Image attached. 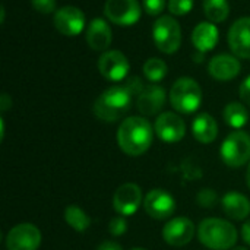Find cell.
I'll use <instances>...</instances> for the list:
<instances>
[{
    "label": "cell",
    "instance_id": "cell-6",
    "mask_svg": "<svg viewBox=\"0 0 250 250\" xmlns=\"http://www.w3.org/2000/svg\"><path fill=\"white\" fill-rule=\"evenodd\" d=\"M221 160L231 168H239L250 161V136L243 130L231 132L220 148Z\"/></svg>",
    "mask_w": 250,
    "mask_h": 250
},
{
    "label": "cell",
    "instance_id": "cell-37",
    "mask_svg": "<svg viewBox=\"0 0 250 250\" xmlns=\"http://www.w3.org/2000/svg\"><path fill=\"white\" fill-rule=\"evenodd\" d=\"M230 250H246L245 248H233V249H230Z\"/></svg>",
    "mask_w": 250,
    "mask_h": 250
},
{
    "label": "cell",
    "instance_id": "cell-7",
    "mask_svg": "<svg viewBox=\"0 0 250 250\" xmlns=\"http://www.w3.org/2000/svg\"><path fill=\"white\" fill-rule=\"evenodd\" d=\"M141 4L138 0H107L104 13L107 19L120 26H132L141 18Z\"/></svg>",
    "mask_w": 250,
    "mask_h": 250
},
{
    "label": "cell",
    "instance_id": "cell-27",
    "mask_svg": "<svg viewBox=\"0 0 250 250\" xmlns=\"http://www.w3.org/2000/svg\"><path fill=\"white\" fill-rule=\"evenodd\" d=\"M127 230V223H126V218L123 215H116L114 218L110 220L108 223V231L111 236L114 237H119L122 234H125Z\"/></svg>",
    "mask_w": 250,
    "mask_h": 250
},
{
    "label": "cell",
    "instance_id": "cell-18",
    "mask_svg": "<svg viewBox=\"0 0 250 250\" xmlns=\"http://www.w3.org/2000/svg\"><path fill=\"white\" fill-rule=\"evenodd\" d=\"M166 104V89L160 85H149L138 95L136 108L144 116H155Z\"/></svg>",
    "mask_w": 250,
    "mask_h": 250
},
{
    "label": "cell",
    "instance_id": "cell-10",
    "mask_svg": "<svg viewBox=\"0 0 250 250\" xmlns=\"http://www.w3.org/2000/svg\"><path fill=\"white\" fill-rule=\"evenodd\" d=\"M144 204L142 190L135 183H125L114 192L113 196V208L119 215L130 217L136 214V211Z\"/></svg>",
    "mask_w": 250,
    "mask_h": 250
},
{
    "label": "cell",
    "instance_id": "cell-8",
    "mask_svg": "<svg viewBox=\"0 0 250 250\" xmlns=\"http://www.w3.org/2000/svg\"><path fill=\"white\" fill-rule=\"evenodd\" d=\"M129 69H130V63L127 57L119 50L104 51L98 59V70L101 76L110 82L126 81L129 75Z\"/></svg>",
    "mask_w": 250,
    "mask_h": 250
},
{
    "label": "cell",
    "instance_id": "cell-23",
    "mask_svg": "<svg viewBox=\"0 0 250 250\" xmlns=\"http://www.w3.org/2000/svg\"><path fill=\"white\" fill-rule=\"evenodd\" d=\"M64 220L67 226H70L75 231L83 233L89 229L91 226V218L88 214L78 205H69L64 209Z\"/></svg>",
    "mask_w": 250,
    "mask_h": 250
},
{
    "label": "cell",
    "instance_id": "cell-4",
    "mask_svg": "<svg viewBox=\"0 0 250 250\" xmlns=\"http://www.w3.org/2000/svg\"><path fill=\"white\" fill-rule=\"evenodd\" d=\"M170 104L182 114L195 113L202 104V89L193 78L177 79L170 89Z\"/></svg>",
    "mask_w": 250,
    "mask_h": 250
},
{
    "label": "cell",
    "instance_id": "cell-24",
    "mask_svg": "<svg viewBox=\"0 0 250 250\" xmlns=\"http://www.w3.org/2000/svg\"><path fill=\"white\" fill-rule=\"evenodd\" d=\"M204 13L209 22H224L230 15V4L227 0H204Z\"/></svg>",
    "mask_w": 250,
    "mask_h": 250
},
{
    "label": "cell",
    "instance_id": "cell-20",
    "mask_svg": "<svg viewBox=\"0 0 250 250\" xmlns=\"http://www.w3.org/2000/svg\"><path fill=\"white\" fill-rule=\"evenodd\" d=\"M221 207L226 215L236 221H242L248 218L250 214L249 198H246L243 193L236 192V190H230L223 196Z\"/></svg>",
    "mask_w": 250,
    "mask_h": 250
},
{
    "label": "cell",
    "instance_id": "cell-29",
    "mask_svg": "<svg viewBox=\"0 0 250 250\" xmlns=\"http://www.w3.org/2000/svg\"><path fill=\"white\" fill-rule=\"evenodd\" d=\"M142 7L149 16H158L166 7V0H142Z\"/></svg>",
    "mask_w": 250,
    "mask_h": 250
},
{
    "label": "cell",
    "instance_id": "cell-33",
    "mask_svg": "<svg viewBox=\"0 0 250 250\" xmlns=\"http://www.w3.org/2000/svg\"><path fill=\"white\" fill-rule=\"evenodd\" d=\"M97 250H123L122 245H119L117 242H113V240H107V242H103Z\"/></svg>",
    "mask_w": 250,
    "mask_h": 250
},
{
    "label": "cell",
    "instance_id": "cell-5",
    "mask_svg": "<svg viewBox=\"0 0 250 250\" xmlns=\"http://www.w3.org/2000/svg\"><path fill=\"white\" fill-rule=\"evenodd\" d=\"M152 40L161 53H176L182 45V28L179 22L170 15L158 18L152 26Z\"/></svg>",
    "mask_w": 250,
    "mask_h": 250
},
{
    "label": "cell",
    "instance_id": "cell-3",
    "mask_svg": "<svg viewBox=\"0 0 250 250\" xmlns=\"http://www.w3.org/2000/svg\"><path fill=\"white\" fill-rule=\"evenodd\" d=\"M199 242L211 250H230L237 242L236 227L221 218H207L198 227Z\"/></svg>",
    "mask_w": 250,
    "mask_h": 250
},
{
    "label": "cell",
    "instance_id": "cell-12",
    "mask_svg": "<svg viewBox=\"0 0 250 250\" xmlns=\"http://www.w3.org/2000/svg\"><path fill=\"white\" fill-rule=\"evenodd\" d=\"M154 130L163 142L176 144L185 138L186 125L179 114H176L173 111H166L157 117Z\"/></svg>",
    "mask_w": 250,
    "mask_h": 250
},
{
    "label": "cell",
    "instance_id": "cell-32",
    "mask_svg": "<svg viewBox=\"0 0 250 250\" xmlns=\"http://www.w3.org/2000/svg\"><path fill=\"white\" fill-rule=\"evenodd\" d=\"M239 94H240L242 101L246 103L248 105H250V75L242 82L240 89H239Z\"/></svg>",
    "mask_w": 250,
    "mask_h": 250
},
{
    "label": "cell",
    "instance_id": "cell-22",
    "mask_svg": "<svg viewBox=\"0 0 250 250\" xmlns=\"http://www.w3.org/2000/svg\"><path fill=\"white\" fill-rule=\"evenodd\" d=\"M223 117L224 122L233 127V129H242L248 120H249V113L246 110V107L242 103H229L223 111Z\"/></svg>",
    "mask_w": 250,
    "mask_h": 250
},
{
    "label": "cell",
    "instance_id": "cell-19",
    "mask_svg": "<svg viewBox=\"0 0 250 250\" xmlns=\"http://www.w3.org/2000/svg\"><path fill=\"white\" fill-rule=\"evenodd\" d=\"M113 32L103 18H94L86 28V42L95 51H107L111 45Z\"/></svg>",
    "mask_w": 250,
    "mask_h": 250
},
{
    "label": "cell",
    "instance_id": "cell-17",
    "mask_svg": "<svg viewBox=\"0 0 250 250\" xmlns=\"http://www.w3.org/2000/svg\"><path fill=\"white\" fill-rule=\"evenodd\" d=\"M242 70V64L234 54H218L211 59L208 72L215 81L227 82L234 79Z\"/></svg>",
    "mask_w": 250,
    "mask_h": 250
},
{
    "label": "cell",
    "instance_id": "cell-35",
    "mask_svg": "<svg viewBox=\"0 0 250 250\" xmlns=\"http://www.w3.org/2000/svg\"><path fill=\"white\" fill-rule=\"evenodd\" d=\"M10 107H12V98L7 94H3L0 97V108H1V111H6Z\"/></svg>",
    "mask_w": 250,
    "mask_h": 250
},
{
    "label": "cell",
    "instance_id": "cell-31",
    "mask_svg": "<svg viewBox=\"0 0 250 250\" xmlns=\"http://www.w3.org/2000/svg\"><path fill=\"white\" fill-rule=\"evenodd\" d=\"M125 86L129 89V92L135 97H138L144 89H145V85L142 83V81L138 78V76H129V78H126V81H125Z\"/></svg>",
    "mask_w": 250,
    "mask_h": 250
},
{
    "label": "cell",
    "instance_id": "cell-21",
    "mask_svg": "<svg viewBox=\"0 0 250 250\" xmlns=\"http://www.w3.org/2000/svg\"><path fill=\"white\" fill-rule=\"evenodd\" d=\"M192 133L201 144H211L218 136L217 120L208 113H199L192 123Z\"/></svg>",
    "mask_w": 250,
    "mask_h": 250
},
{
    "label": "cell",
    "instance_id": "cell-13",
    "mask_svg": "<svg viewBox=\"0 0 250 250\" xmlns=\"http://www.w3.org/2000/svg\"><path fill=\"white\" fill-rule=\"evenodd\" d=\"M146 214L154 220H167L176 212V199L164 189H154L144 199Z\"/></svg>",
    "mask_w": 250,
    "mask_h": 250
},
{
    "label": "cell",
    "instance_id": "cell-11",
    "mask_svg": "<svg viewBox=\"0 0 250 250\" xmlns=\"http://www.w3.org/2000/svg\"><path fill=\"white\" fill-rule=\"evenodd\" d=\"M196 227L192 220L186 217L171 218L163 229V239L166 243L174 248H183L192 242L195 237Z\"/></svg>",
    "mask_w": 250,
    "mask_h": 250
},
{
    "label": "cell",
    "instance_id": "cell-15",
    "mask_svg": "<svg viewBox=\"0 0 250 250\" xmlns=\"http://www.w3.org/2000/svg\"><path fill=\"white\" fill-rule=\"evenodd\" d=\"M220 40V31L214 22H201L192 31V44L196 50L195 60L202 62L204 56L214 50Z\"/></svg>",
    "mask_w": 250,
    "mask_h": 250
},
{
    "label": "cell",
    "instance_id": "cell-26",
    "mask_svg": "<svg viewBox=\"0 0 250 250\" xmlns=\"http://www.w3.org/2000/svg\"><path fill=\"white\" fill-rule=\"evenodd\" d=\"M193 9V0H168V10L171 15L185 16Z\"/></svg>",
    "mask_w": 250,
    "mask_h": 250
},
{
    "label": "cell",
    "instance_id": "cell-30",
    "mask_svg": "<svg viewBox=\"0 0 250 250\" xmlns=\"http://www.w3.org/2000/svg\"><path fill=\"white\" fill-rule=\"evenodd\" d=\"M31 4L37 12H40L42 15H48V13H53L57 10L56 0H31Z\"/></svg>",
    "mask_w": 250,
    "mask_h": 250
},
{
    "label": "cell",
    "instance_id": "cell-1",
    "mask_svg": "<svg viewBox=\"0 0 250 250\" xmlns=\"http://www.w3.org/2000/svg\"><path fill=\"white\" fill-rule=\"evenodd\" d=\"M154 132L152 125L145 117L132 116L120 123L117 130V144L125 154L139 157L152 145Z\"/></svg>",
    "mask_w": 250,
    "mask_h": 250
},
{
    "label": "cell",
    "instance_id": "cell-9",
    "mask_svg": "<svg viewBox=\"0 0 250 250\" xmlns=\"http://www.w3.org/2000/svg\"><path fill=\"white\" fill-rule=\"evenodd\" d=\"M41 245V231L37 226L22 223L12 227L6 236L7 250H38Z\"/></svg>",
    "mask_w": 250,
    "mask_h": 250
},
{
    "label": "cell",
    "instance_id": "cell-25",
    "mask_svg": "<svg viewBox=\"0 0 250 250\" xmlns=\"http://www.w3.org/2000/svg\"><path fill=\"white\" fill-rule=\"evenodd\" d=\"M144 75L152 83L161 82L167 75V63L157 57L148 59L144 63Z\"/></svg>",
    "mask_w": 250,
    "mask_h": 250
},
{
    "label": "cell",
    "instance_id": "cell-28",
    "mask_svg": "<svg viewBox=\"0 0 250 250\" xmlns=\"http://www.w3.org/2000/svg\"><path fill=\"white\" fill-rule=\"evenodd\" d=\"M198 204L204 208H212L217 201H218V196L217 193L212 190V189H204L198 193Z\"/></svg>",
    "mask_w": 250,
    "mask_h": 250
},
{
    "label": "cell",
    "instance_id": "cell-2",
    "mask_svg": "<svg viewBox=\"0 0 250 250\" xmlns=\"http://www.w3.org/2000/svg\"><path fill=\"white\" fill-rule=\"evenodd\" d=\"M133 95L125 85H117L105 89L94 103V114L103 122H117L132 107Z\"/></svg>",
    "mask_w": 250,
    "mask_h": 250
},
{
    "label": "cell",
    "instance_id": "cell-34",
    "mask_svg": "<svg viewBox=\"0 0 250 250\" xmlns=\"http://www.w3.org/2000/svg\"><path fill=\"white\" fill-rule=\"evenodd\" d=\"M242 239L250 246V220H248L242 227Z\"/></svg>",
    "mask_w": 250,
    "mask_h": 250
},
{
    "label": "cell",
    "instance_id": "cell-14",
    "mask_svg": "<svg viewBox=\"0 0 250 250\" xmlns=\"http://www.w3.org/2000/svg\"><path fill=\"white\" fill-rule=\"evenodd\" d=\"M53 22L60 34L66 37H76L85 28V15L79 7L63 6L54 12Z\"/></svg>",
    "mask_w": 250,
    "mask_h": 250
},
{
    "label": "cell",
    "instance_id": "cell-38",
    "mask_svg": "<svg viewBox=\"0 0 250 250\" xmlns=\"http://www.w3.org/2000/svg\"><path fill=\"white\" fill-rule=\"evenodd\" d=\"M130 250H146V249H144V248H133V249H130Z\"/></svg>",
    "mask_w": 250,
    "mask_h": 250
},
{
    "label": "cell",
    "instance_id": "cell-36",
    "mask_svg": "<svg viewBox=\"0 0 250 250\" xmlns=\"http://www.w3.org/2000/svg\"><path fill=\"white\" fill-rule=\"evenodd\" d=\"M246 182H248V186L250 189V163H249V168H248V173H246Z\"/></svg>",
    "mask_w": 250,
    "mask_h": 250
},
{
    "label": "cell",
    "instance_id": "cell-16",
    "mask_svg": "<svg viewBox=\"0 0 250 250\" xmlns=\"http://www.w3.org/2000/svg\"><path fill=\"white\" fill-rule=\"evenodd\" d=\"M227 41L236 57L250 60V16L237 19L230 26Z\"/></svg>",
    "mask_w": 250,
    "mask_h": 250
}]
</instances>
